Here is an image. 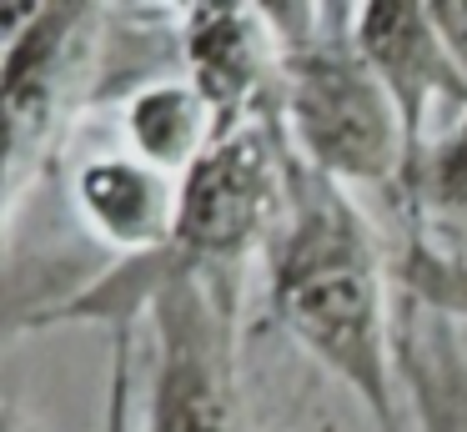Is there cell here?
Wrapping results in <instances>:
<instances>
[{"label": "cell", "instance_id": "cell-3", "mask_svg": "<svg viewBox=\"0 0 467 432\" xmlns=\"http://www.w3.org/2000/svg\"><path fill=\"white\" fill-rule=\"evenodd\" d=\"M286 46L282 136L337 186H397L412 166L402 111L357 46V5H272Z\"/></svg>", "mask_w": 467, "mask_h": 432}, {"label": "cell", "instance_id": "cell-9", "mask_svg": "<svg viewBox=\"0 0 467 432\" xmlns=\"http://www.w3.org/2000/svg\"><path fill=\"white\" fill-rule=\"evenodd\" d=\"M121 136L131 156L151 161L171 176H186L222 141L212 106L186 76H156L136 86L121 106Z\"/></svg>", "mask_w": 467, "mask_h": 432}, {"label": "cell", "instance_id": "cell-13", "mask_svg": "<svg viewBox=\"0 0 467 432\" xmlns=\"http://www.w3.org/2000/svg\"><path fill=\"white\" fill-rule=\"evenodd\" d=\"M432 20H437V30H442L452 60L467 76V0H442V5H432Z\"/></svg>", "mask_w": 467, "mask_h": 432}, {"label": "cell", "instance_id": "cell-8", "mask_svg": "<svg viewBox=\"0 0 467 432\" xmlns=\"http://www.w3.org/2000/svg\"><path fill=\"white\" fill-rule=\"evenodd\" d=\"M182 181L186 176H171L131 151H101L76 166L71 206L101 247L121 251V261L151 257L182 216Z\"/></svg>", "mask_w": 467, "mask_h": 432}, {"label": "cell", "instance_id": "cell-1", "mask_svg": "<svg viewBox=\"0 0 467 432\" xmlns=\"http://www.w3.org/2000/svg\"><path fill=\"white\" fill-rule=\"evenodd\" d=\"M397 267L352 191L292 156V201L266 247V317L367 407L377 432H402Z\"/></svg>", "mask_w": 467, "mask_h": 432}, {"label": "cell", "instance_id": "cell-4", "mask_svg": "<svg viewBox=\"0 0 467 432\" xmlns=\"http://www.w3.org/2000/svg\"><path fill=\"white\" fill-rule=\"evenodd\" d=\"M0 50V191L5 221L46 176V161L61 146L71 116L81 111L86 80L101 60L106 5L51 0V5L5 10Z\"/></svg>", "mask_w": 467, "mask_h": 432}, {"label": "cell", "instance_id": "cell-12", "mask_svg": "<svg viewBox=\"0 0 467 432\" xmlns=\"http://www.w3.org/2000/svg\"><path fill=\"white\" fill-rule=\"evenodd\" d=\"M101 432H136V337H131V327L111 332V377H106Z\"/></svg>", "mask_w": 467, "mask_h": 432}, {"label": "cell", "instance_id": "cell-5", "mask_svg": "<svg viewBox=\"0 0 467 432\" xmlns=\"http://www.w3.org/2000/svg\"><path fill=\"white\" fill-rule=\"evenodd\" d=\"M146 317L156 367L136 432H256L242 377V281H186Z\"/></svg>", "mask_w": 467, "mask_h": 432}, {"label": "cell", "instance_id": "cell-6", "mask_svg": "<svg viewBox=\"0 0 467 432\" xmlns=\"http://www.w3.org/2000/svg\"><path fill=\"white\" fill-rule=\"evenodd\" d=\"M186 80L216 116V136L282 126L286 46L272 5H182L176 10Z\"/></svg>", "mask_w": 467, "mask_h": 432}, {"label": "cell", "instance_id": "cell-7", "mask_svg": "<svg viewBox=\"0 0 467 432\" xmlns=\"http://www.w3.org/2000/svg\"><path fill=\"white\" fill-rule=\"evenodd\" d=\"M357 46L382 76V86L392 90L412 156L427 146V121H457L467 111V76L447 50L442 30H437L432 5H422V0L357 5Z\"/></svg>", "mask_w": 467, "mask_h": 432}, {"label": "cell", "instance_id": "cell-2", "mask_svg": "<svg viewBox=\"0 0 467 432\" xmlns=\"http://www.w3.org/2000/svg\"><path fill=\"white\" fill-rule=\"evenodd\" d=\"M292 201V146L282 126H252L216 141L182 181V216L151 257L116 261L91 287L36 311L21 327L101 321L121 332L151 311V301L186 281H242L252 257H266Z\"/></svg>", "mask_w": 467, "mask_h": 432}, {"label": "cell", "instance_id": "cell-10", "mask_svg": "<svg viewBox=\"0 0 467 432\" xmlns=\"http://www.w3.org/2000/svg\"><path fill=\"white\" fill-rule=\"evenodd\" d=\"M402 317V387L417 432H467V332L447 317L407 307Z\"/></svg>", "mask_w": 467, "mask_h": 432}, {"label": "cell", "instance_id": "cell-14", "mask_svg": "<svg viewBox=\"0 0 467 432\" xmlns=\"http://www.w3.org/2000/svg\"><path fill=\"white\" fill-rule=\"evenodd\" d=\"M0 432H46V427L21 407V402H5V412H0Z\"/></svg>", "mask_w": 467, "mask_h": 432}, {"label": "cell", "instance_id": "cell-11", "mask_svg": "<svg viewBox=\"0 0 467 432\" xmlns=\"http://www.w3.org/2000/svg\"><path fill=\"white\" fill-rule=\"evenodd\" d=\"M397 191L417 216V237L467 257V111L417 151Z\"/></svg>", "mask_w": 467, "mask_h": 432}]
</instances>
